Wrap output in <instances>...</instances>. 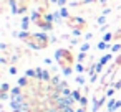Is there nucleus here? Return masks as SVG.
<instances>
[{
	"mask_svg": "<svg viewBox=\"0 0 121 112\" xmlns=\"http://www.w3.org/2000/svg\"><path fill=\"white\" fill-rule=\"evenodd\" d=\"M17 36H18L20 40H23L27 45H30L32 48H35V50H43V48H47L48 43H50V40L47 38L45 33H28V31H22V33H18Z\"/></svg>",
	"mask_w": 121,
	"mask_h": 112,
	"instance_id": "nucleus-1",
	"label": "nucleus"
},
{
	"mask_svg": "<svg viewBox=\"0 0 121 112\" xmlns=\"http://www.w3.org/2000/svg\"><path fill=\"white\" fill-rule=\"evenodd\" d=\"M55 59L60 63L61 68H68V66L73 64V54H71L70 50H65V48L56 50V53H55Z\"/></svg>",
	"mask_w": 121,
	"mask_h": 112,
	"instance_id": "nucleus-2",
	"label": "nucleus"
},
{
	"mask_svg": "<svg viewBox=\"0 0 121 112\" xmlns=\"http://www.w3.org/2000/svg\"><path fill=\"white\" fill-rule=\"evenodd\" d=\"M66 25H68V27H71V28H75V25H80V27H81V30L86 27V23H85L80 17H70V18H66Z\"/></svg>",
	"mask_w": 121,
	"mask_h": 112,
	"instance_id": "nucleus-3",
	"label": "nucleus"
},
{
	"mask_svg": "<svg viewBox=\"0 0 121 112\" xmlns=\"http://www.w3.org/2000/svg\"><path fill=\"white\" fill-rule=\"evenodd\" d=\"M17 96H22V87L20 86H15L10 89V97H17Z\"/></svg>",
	"mask_w": 121,
	"mask_h": 112,
	"instance_id": "nucleus-4",
	"label": "nucleus"
},
{
	"mask_svg": "<svg viewBox=\"0 0 121 112\" xmlns=\"http://www.w3.org/2000/svg\"><path fill=\"white\" fill-rule=\"evenodd\" d=\"M116 99H109L108 100V104H106V107H108V112H114L116 110Z\"/></svg>",
	"mask_w": 121,
	"mask_h": 112,
	"instance_id": "nucleus-5",
	"label": "nucleus"
},
{
	"mask_svg": "<svg viewBox=\"0 0 121 112\" xmlns=\"http://www.w3.org/2000/svg\"><path fill=\"white\" fill-rule=\"evenodd\" d=\"M28 25H30V18H28V17H23V18H22V30L27 31V30H28Z\"/></svg>",
	"mask_w": 121,
	"mask_h": 112,
	"instance_id": "nucleus-6",
	"label": "nucleus"
},
{
	"mask_svg": "<svg viewBox=\"0 0 121 112\" xmlns=\"http://www.w3.org/2000/svg\"><path fill=\"white\" fill-rule=\"evenodd\" d=\"M111 59H113V54H104V56H103V58L99 59V63H101V64L104 66V64H108V63H109Z\"/></svg>",
	"mask_w": 121,
	"mask_h": 112,
	"instance_id": "nucleus-7",
	"label": "nucleus"
},
{
	"mask_svg": "<svg viewBox=\"0 0 121 112\" xmlns=\"http://www.w3.org/2000/svg\"><path fill=\"white\" fill-rule=\"evenodd\" d=\"M28 79H30V77H27V76H22V77L18 79V86H20V87H25V86H28Z\"/></svg>",
	"mask_w": 121,
	"mask_h": 112,
	"instance_id": "nucleus-8",
	"label": "nucleus"
},
{
	"mask_svg": "<svg viewBox=\"0 0 121 112\" xmlns=\"http://www.w3.org/2000/svg\"><path fill=\"white\" fill-rule=\"evenodd\" d=\"M25 76H27V77L37 79V71H35V69H27V71H25Z\"/></svg>",
	"mask_w": 121,
	"mask_h": 112,
	"instance_id": "nucleus-9",
	"label": "nucleus"
},
{
	"mask_svg": "<svg viewBox=\"0 0 121 112\" xmlns=\"http://www.w3.org/2000/svg\"><path fill=\"white\" fill-rule=\"evenodd\" d=\"M40 81H52V76H50V73L43 69V73H42V77H40Z\"/></svg>",
	"mask_w": 121,
	"mask_h": 112,
	"instance_id": "nucleus-10",
	"label": "nucleus"
},
{
	"mask_svg": "<svg viewBox=\"0 0 121 112\" xmlns=\"http://www.w3.org/2000/svg\"><path fill=\"white\" fill-rule=\"evenodd\" d=\"M71 96H73V99H75V100H76V102H80V99H81V97H83V96H81V92H80V91H78V89H75V91H73V92H71Z\"/></svg>",
	"mask_w": 121,
	"mask_h": 112,
	"instance_id": "nucleus-11",
	"label": "nucleus"
},
{
	"mask_svg": "<svg viewBox=\"0 0 121 112\" xmlns=\"http://www.w3.org/2000/svg\"><path fill=\"white\" fill-rule=\"evenodd\" d=\"M109 48H111V46H109L106 41H99V43H98V50H109Z\"/></svg>",
	"mask_w": 121,
	"mask_h": 112,
	"instance_id": "nucleus-12",
	"label": "nucleus"
},
{
	"mask_svg": "<svg viewBox=\"0 0 121 112\" xmlns=\"http://www.w3.org/2000/svg\"><path fill=\"white\" fill-rule=\"evenodd\" d=\"M75 71H76L78 74H81V73L85 71V66H83L81 63H76V66H75Z\"/></svg>",
	"mask_w": 121,
	"mask_h": 112,
	"instance_id": "nucleus-13",
	"label": "nucleus"
},
{
	"mask_svg": "<svg viewBox=\"0 0 121 112\" xmlns=\"http://www.w3.org/2000/svg\"><path fill=\"white\" fill-rule=\"evenodd\" d=\"M71 73H73V68L71 66H68V68H63V76H71Z\"/></svg>",
	"mask_w": 121,
	"mask_h": 112,
	"instance_id": "nucleus-14",
	"label": "nucleus"
},
{
	"mask_svg": "<svg viewBox=\"0 0 121 112\" xmlns=\"http://www.w3.org/2000/svg\"><path fill=\"white\" fill-rule=\"evenodd\" d=\"M111 38H114V35H113V33H104V35H103V40H101V41H106V43H108V41H109Z\"/></svg>",
	"mask_w": 121,
	"mask_h": 112,
	"instance_id": "nucleus-15",
	"label": "nucleus"
},
{
	"mask_svg": "<svg viewBox=\"0 0 121 112\" xmlns=\"http://www.w3.org/2000/svg\"><path fill=\"white\" fill-rule=\"evenodd\" d=\"M60 17H63V18H70L68 10H66V8H61V10H60Z\"/></svg>",
	"mask_w": 121,
	"mask_h": 112,
	"instance_id": "nucleus-16",
	"label": "nucleus"
},
{
	"mask_svg": "<svg viewBox=\"0 0 121 112\" xmlns=\"http://www.w3.org/2000/svg\"><path fill=\"white\" fill-rule=\"evenodd\" d=\"M75 82L80 84V86H83V84H85V77H83V76H76V77H75Z\"/></svg>",
	"mask_w": 121,
	"mask_h": 112,
	"instance_id": "nucleus-17",
	"label": "nucleus"
},
{
	"mask_svg": "<svg viewBox=\"0 0 121 112\" xmlns=\"http://www.w3.org/2000/svg\"><path fill=\"white\" fill-rule=\"evenodd\" d=\"M114 91H116V87H109L104 96H106V97H113V96H114Z\"/></svg>",
	"mask_w": 121,
	"mask_h": 112,
	"instance_id": "nucleus-18",
	"label": "nucleus"
},
{
	"mask_svg": "<svg viewBox=\"0 0 121 112\" xmlns=\"http://www.w3.org/2000/svg\"><path fill=\"white\" fill-rule=\"evenodd\" d=\"M80 105L86 109V105H88V99H86V96H83V97L80 99Z\"/></svg>",
	"mask_w": 121,
	"mask_h": 112,
	"instance_id": "nucleus-19",
	"label": "nucleus"
},
{
	"mask_svg": "<svg viewBox=\"0 0 121 112\" xmlns=\"http://www.w3.org/2000/svg\"><path fill=\"white\" fill-rule=\"evenodd\" d=\"M118 51H121V45L119 43H116V45L111 46V53H118Z\"/></svg>",
	"mask_w": 121,
	"mask_h": 112,
	"instance_id": "nucleus-20",
	"label": "nucleus"
},
{
	"mask_svg": "<svg viewBox=\"0 0 121 112\" xmlns=\"http://www.w3.org/2000/svg\"><path fill=\"white\" fill-rule=\"evenodd\" d=\"M90 50V43H83L81 46H80V51H83V53H86Z\"/></svg>",
	"mask_w": 121,
	"mask_h": 112,
	"instance_id": "nucleus-21",
	"label": "nucleus"
},
{
	"mask_svg": "<svg viewBox=\"0 0 121 112\" xmlns=\"http://www.w3.org/2000/svg\"><path fill=\"white\" fill-rule=\"evenodd\" d=\"M85 58H86V53L80 51V54H78V63H83V61H85Z\"/></svg>",
	"mask_w": 121,
	"mask_h": 112,
	"instance_id": "nucleus-22",
	"label": "nucleus"
},
{
	"mask_svg": "<svg viewBox=\"0 0 121 112\" xmlns=\"http://www.w3.org/2000/svg\"><path fill=\"white\" fill-rule=\"evenodd\" d=\"M60 112H76V110H75L73 107H68V105H66V107H61Z\"/></svg>",
	"mask_w": 121,
	"mask_h": 112,
	"instance_id": "nucleus-23",
	"label": "nucleus"
},
{
	"mask_svg": "<svg viewBox=\"0 0 121 112\" xmlns=\"http://www.w3.org/2000/svg\"><path fill=\"white\" fill-rule=\"evenodd\" d=\"M96 79H98V73H95V74H91L90 76V82L93 84V82H96Z\"/></svg>",
	"mask_w": 121,
	"mask_h": 112,
	"instance_id": "nucleus-24",
	"label": "nucleus"
},
{
	"mask_svg": "<svg viewBox=\"0 0 121 112\" xmlns=\"http://www.w3.org/2000/svg\"><path fill=\"white\" fill-rule=\"evenodd\" d=\"M98 23H99V25H103V23H106V15H101V17L98 18Z\"/></svg>",
	"mask_w": 121,
	"mask_h": 112,
	"instance_id": "nucleus-25",
	"label": "nucleus"
},
{
	"mask_svg": "<svg viewBox=\"0 0 121 112\" xmlns=\"http://www.w3.org/2000/svg\"><path fill=\"white\" fill-rule=\"evenodd\" d=\"M81 33H83V30H78V28L73 30V35H75V36H81Z\"/></svg>",
	"mask_w": 121,
	"mask_h": 112,
	"instance_id": "nucleus-26",
	"label": "nucleus"
},
{
	"mask_svg": "<svg viewBox=\"0 0 121 112\" xmlns=\"http://www.w3.org/2000/svg\"><path fill=\"white\" fill-rule=\"evenodd\" d=\"M9 73H10V74H17V68H15V66H10V68H9Z\"/></svg>",
	"mask_w": 121,
	"mask_h": 112,
	"instance_id": "nucleus-27",
	"label": "nucleus"
},
{
	"mask_svg": "<svg viewBox=\"0 0 121 112\" xmlns=\"http://www.w3.org/2000/svg\"><path fill=\"white\" fill-rule=\"evenodd\" d=\"M9 89H10V87H9V84H7V82H4V84H2V92H7Z\"/></svg>",
	"mask_w": 121,
	"mask_h": 112,
	"instance_id": "nucleus-28",
	"label": "nucleus"
},
{
	"mask_svg": "<svg viewBox=\"0 0 121 112\" xmlns=\"http://www.w3.org/2000/svg\"><path fill=\"white\" fill-rule=\"evenodd\" d=\"M114 40H121V30H118V31L114 33Z\"/></svg>",
	"mask_w": 121,
	"mask_h": 112,
	"instance_id": "nucleus-29",
	"label": "nucleus"
},
{
	"mask_svg": "<svg viewBox=\"0 0 121 112\" xmlns=\"http://www.w3.org/2000/svg\"><path fill=\"white\" fill-rule=\"evenodd\" d=\"M66 2H68V0H58V4H56V5H60V7H65V5H66Z\"/></svg>",
	"mask_w": 121,
	"mask_h": 112,
	"instance_id": "nucleus-30",
	"label": "nucleus"
},
{
	"mask_svg": "<svg viewBox=\"0 0 121 112\" xmlns=\"http://www.w3.org/2000/svg\"><path fill=\"white\" fill-rule=\"evenodd\" d=\"M43 63H45V64H48V66H52V64H53V61H52L50 58H45V61H43Z\"/></svg>",
	"mask_w": 121,
	"mask_h": 112,
	"instance_id": "nucleus-31",
	"label": "nucleus"
},
{
	"mask_svg": "<svg viewBox=\"0 0 121 112\" xmlns=\"http://www.w3.org/2000/svg\"><path fill=\"white\" fill-rule=\"evenodd\" d=\"M9 99V94L7 92H2V100H7Z\"/></svg>",
	"mask_w": 121,
	"mask_h": 112,
	"instance_id": "nucleus-32",
	"label": "nucleus"
},
{
	"mask_svg": "<svg viewBox=\"0 0 121 112\" xmlns=\"http://www.w3.org/2000/svg\"><path fill=\"white\" fill-rule=\"evenodd\" d=\"M116 66H121V56L116 58Z\"/></svg>",
	"mask_w": 121,
	"mask_h": 112,
	"instance_id": "nucleus-33",
	"label": "nucleus"
},
{
	"mask_svg": "<svg viewBox=\"0 0 121 112\" xmlns=\"http://www.w3.org/2000/svg\"><path fill=\"white\" fill-rule=\"evenodd\" d=\"M108 13H111V8H106V10L103 12V15H108Z\"/></svg>",
	"mask_w": 121,
	"mask_h": 112,
	"instance_id": "nucleus-34",
	"label": "nucleus"
},
{
	"mask_svg": "<svg viewBox=\"0 0 121 112\" xmlns=\"http://www.w3.org/2000/svg\"><path fill=\"white\" fill-rule=\"evenodd\" d=\"M114 87H116V89H121V81H119V82H116V84H114Z\"/></svg>",
	"mask_w": 121,
	"mask_h": 112,
	"instance_id": "nucleus-35",
	"label": "nucleus"
},
{
	"mask_svg": "<svg viewBox=\"0 0 121 112\" xmlns=\"http://www.w3.org/2000/svg\"><path fill=\"white\" fill-rule=\"evenodd\" d=\"M76 112H86V110H85V107H80V109H76Z\"/></svg>",
	"mask_w": 121,
	"mask_h": 112,
	"instance_id": "nucleus-36",
	"label": "nucleus"
},
{
	"mask_svg": "<svg viewBox=\"0 0 121 112\" xmlns=\"http://www.w3.org/2000/svg\"><path fill=\"white\" fill-rule=\"evenodd\" d=\"M50 4H58V0H48Z\"/></svg>",
	"mask_w": 121,
	"mask_h": 112,
	"instance_id": "nucleus-37",
	"label": "nucleus"
},
{
	"mask_svg": "<svg viewBox=\"0 0 121 112\" xmlns=\"http://www.w3.org/2000/svg\"><path fill=\"white\" fill-rule=\"evenodd\" d=\"M2 112H5V110H2Z\"/></svg>",
	"mask_w": 121,
	"mask_h": 112,
	"instance_id": "nucleus-38",
	"label": "nucleus"
}]
</instances>
